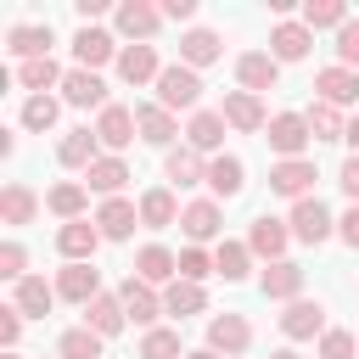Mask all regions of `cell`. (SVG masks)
Wrapping results in <instances>:
<instances>
[{
	"label": "cell",
	"instance_id": "ba28073f",
	"mask_svg": "<svg viewBox=\"0 0 359 359\" xmlns=\"http://www.w3.org/2000/svg\"><path fill=\"white\" fill-rule=\"evenodd\" d=\"M314 180H320L314 157H292V163H275V168H269V191H275V196H292V202L314 196Z\"/></svg>",
	"mask_w": 359,
	"mask_h": 359
},
{
	"label": "cell",
	"instance_id": "9f6ffc18",
	"mask_svg": "<svg viewBox=\"0 0 359 359\" xmlns=\"http://www.w3.org/2000/svg\"><path fill=\"white\" fill-rule=\"evenodd\" d=\"M269 359H303V353H297V348H275Z\"/></svg>",
	"mask_w": 359,
	"mask_h": 359
},
{
	"label": "cell",
	"instance_id": "b9f144b4",
	"mask_svg": "<svg viewBox=\"0 0 359 359\" xmlns=\"http://www.w3.org/2000/svg\"><path fill=\"white\" fill-rule=\"evenodd\" d=\"M309 129H314V140H342L348 135V123H342V107H331V101H309Z\"/></svg>",
	"mask_w": 359,
	"mask_h": 359
},
{
	"label": "cell",
	"instance_id": "60d3db41",
	"mask_svg": "<svg viewBox=\"0 0 359 359\" xmlns=\"http://www.w3.org/2000/svg\"><path fill=\"white\" fill-rule=\"evenodd\" d=\"M309 34H320V28H342L348 22V6L342 0H303V17H297Z\"/></svg>",
	"mask_w": 359,
	"mask_h": 359
},
{
	"label": "cell",
	"instance_id": "2e32d148",
	"mask_svg": "<svg viewBox=\"0 0 359 359\" xmlns=\"http://www.w3.org/2000/svg\"><path fill=\"white\" fill-rule=\"evenodd\" d=\"M135 135H140V129H135V107H118V101H112V107H101V112H95V140H101L112 157H118Z\"/></svg>",
	"mask_w": 359,
	"mask_h": 359
},
{
	"label": "cell",
	"instance_id": "9a60e30c",
	"mask_svg": "<svg viewBox=\"0 0 359 359\" xmlns=\"http://www.w3.org/2000/svg\"><path fill=\"white\" fill-rule=\"evenodd\" d=\"M112 67H118V79H123V84H135V90H140V84H157V79H163L157 45H123Z\"/></svg>",
	"mask_w": 359,
	"mask_h": 359
},
{
	"label": "cell",
	"instance_id": "d590c367",
	"mask_svg": "<svg viewBox=\"0 0 359 359\" xmlns=\"http://www.w3.org/2000/svg\"><path fill=\"white\" fill-rule=\"evenodd\" d=\"M84 325H90L95 337H118V331L129 325V314H123V297H118V292H101V297L84 309Z\"/></svg>",
	"mask_w": 359,
	"mask_h": 359
},
{
	"label": "cell",
	"instance_id": "1f68e13d",
	"mask_svg": "<svg viewBox=\"0 0 359 359\" xmlns=\"http://www.w3.org/2000/svg\"><path fill=\"white\" fill-rule=\"evenodd\" d=\"M45 208H50L62 224H73V219H84V208H90V185H84V180H62V185L45 191Z\"/></svg>",
	"mask_w": 359,
	"mask_h": 359
},
{
	"label": "cell",
	"instance_id": "d6a6232c",
	"mask_svg": "<svg viewBox=\"0 0 359 359\" xmlns=\"http://www.w3.org/2000/svg\"><path fill=\"white\" fill-rule=\"evenodd\" d=\"M180 202H174V191L168 185H151V191H140V224L146 230H168V224H180Z\"/></svg>",
	"mask_w": 359,
	"mask_h": 359
},
{
	"label": "cell",
	"instance_id": "7dc6e473",
	"mask_svg": "<svg viewBox=\"0 0 359 359\" xmlns=\"http://www.w3.org/2000/svg\"><path fill=\"white\" fill-rule=\"evenodd\" d=\"M0 275H6L11 286L28 275V247H22V241H0Z\"/></svg>",
	"mask_w": 359,
	"mask_h": 359
},
{
	"label": "cell",
	"instance_id": "681fc988",
	"mask_svg": "<svg viewBox=\"0 0 359 359\" xmlns=\"http://www.w3.org/2000/svg\"><path fill=\"white\" fill-rule=\"evenodd\" d=\"M17 337H22V314H17V303H6L0 309V342H6V353H17Z\"/></svg>",
	"mask_w": 359,
	"mask_h": 359
},
{
	"label": "cell",
	"instance_id": "4316f807",
	"mask_svg": "<svg viewBox=\"0 0 359 359\" xmlns=\"http://www.w3.org/2000/svg\"><path fill=\"white\" fill-rule=\"evenodd\" d=\"M309 45H314V34H309L303 22H292V17H280V22L269 28V56H275V62H303Z\"/></svg>",
	"mask_w": 359,
	"mask_h": 359
},
{
	"label": "cell",
	"instance_id": "5bb4252c",
	"mask_svg": "<svg viewBox=\"0 0 359 359\" xmlns=\"http://www.w3.org/2000/svg\"><path fill=\"white\" fill-rule=\"evenodd\" d=\"M50 45H56L50 22H11V28H6V50H11L17 62H39V56H50Z\"/></svg>",
	"mask_w": 359,
	"mask_h": 359
},
{
	"label": "cell",
	"instance_id": "83f0119b",
	"mask_svg": "<svg viewBox=\"0 0 359 359\" xmlns=\"http://www.w3.org/2000/svg\"><path fill=\"white\" fill-rule=\"evenodd\" d=\"M219 56H224V39H219L213 28H185V34H180V62H185V67L202 73V67H213Z\"/></svg>",
	"mask_w": 359,
	"mask_h": 359
},
{
	"label": "cell",
	"instance_id": "4fadbf2b",
	"mask_svg": "<svg viewBox=\"0 0 359 359\" xmlns=\"http://www.w3.org/2000/svg\"><path fill=\"white\" fill-rule=\"evenodd\" d=\"M56 297L90 309V303L101 297V269H95V264H62V269H56Z\"/></svg>",
	"mask_w": 359,
	"mask_h": 359
},
{
	"label": "cell",
	"instance_id": "c3c4849f",
	"mask_svg": "<svg viewBox=\"0 0 359 359\" xmlns=\"http://www.w3.org/2000/svg\"><path fill=\"white\" fill-rule=\"evenodd\" d=\"M359 353V337L353 331H325L320 337V359H353Z\"/></svg>",
	"mask_w": 359,
	"mask_h": 359
},
{
	"label": "cell",
	"instance_id": "6f0895ef",
	"mask_svg": "<svg viewBox=\"0 0 359 359\" xmlns=\"http://www.w3.org/2000/svg\"><path fill=\"white\" fill-rule=\"evenodd\" d=\"M6 359H22V353H6Z\"/></svg>",
	"mask_w": 359,
	"mask_h": 359
},
{
	"label": "cell",
	"instance_id": "816d5d0a",
	"mask_svg": "<svg viewBox=\"0 0 359 359\" xmlns=\"http://www.w3.org/2000/svg\"><path fill=\"white\" fill-rule=\"evenodd\" d=\"M337 236H342V241H348V247L359 252V202H353V208H348V213L337 219Z\"/></svg>",
	"mask_w": 359,
	"mask_h": 359
},
{
	"label": "cell",
	"instance_id": "f907efd6",
	"mask_svg": "<svg viewBox=\"0 0 359 359\" xmlns=\"http://www.w3.org/2000/svg\"><path fill=\"white\" fill-rule=\"evenodd\" d=\"M337 185L348 191V202H359V157L348 151V163H342V174H337Z\"/></svg>",
	"mask_w": 359,
	"mask_h": 359
},
{
	"label": "cell",
	"instance_id": "44dd1931",
	"mask_svg": "<svg viewBox=\"0 0 359 359\" xmlns=\"http://www.w3.org/2000/svg\"><path fill=\"white\" fill-rule=\"evenodd\" d=\"M118 297H123V314H129L135 325H146V331L157 325V314H163V292H157V286H146L140 275H129V280L118 286Z\"/></svg>",
	"mask_w": 359,
	"mask_h": 359
},
{
	"label": "cell",
	"instance_id": "f6af8a7d",
	"mask_svg": "<svg viewBox=\"0 0 359 359\" xmlns=\"http://www.w3.org/2000/svg\"><path fill=\"white\" fill-rule=\"evenodd\" d=\"M208 275H213V252L208 247H180V280H196L202 286Z\"/></svg>",
	"mask_w": 359,
	"mask_h": 359
},
{
	"label": "cell",
	"instance_id": "30bf717a",
	"mask_svg": "<svg viewBox=\"0 0 359 359\" xmlns=\"http://www.w3.org/2000/svg\"><path fill=\"white\" fill-rule=\"evenodd\" d=\"M236 84H241L247 95H264V90L280 84V62H275L269 50H241V56H236Z\"/></svg>",
	"mask_w": 359,
	"mask_h": 359
},
{
	"label": "cell",
	"instance_id": "f35d334b",
	"mask_svg": "<svg viewBox=\"0 0 359 359\" xmlns=\"http://www.w3.org/2000/svg\"><path fill=\"white\" fill-rule=\"evenodd\" d=\"M247 269H252V247H247V241H219V247H213V275L247 280Z\"/></svg>",
	"mask_w": 359,
	"mask_h": 359
},
{
	"label": "cell",
	"instance_id": "f546056e",
	"mask_svg": "<svg viewBox=\"0 0 359 359\" xmlns=\"http://www.w3.org/2000/svg\"><path fill=\"white\" fill-rule=\"evenodd\" d=\"M314 90H320V101H331V107H353V101H359V73L331 62V67L314 73Z\"/></svg>",
	"mask_w": 359,
	"mask_h": 359
},
{
	"label": "cell",
	"instance_id": "4dcf8cb0",
	"mask_svg": "<svg viewBox=\"0 0 359 359\" xmlns=\"http://www.w3.org/2000/svg\"><path fill=\"white\" fill-rule=\"evenodd\" d=\"M224 118L219 112H191V123H185V146L191 151H202V157H219V146H224Z\"/></svg>",
	"mask_w": 359,
	"mask_h": 359
},
{
	"label": "cell",
	"instance_id": "8992f818",
	"mask_svg": "<svg viewBox=\"0 0 359 359\" xmlns=\"http://www.w3.org/2000/svg\"><path fill=\"white\" fill-rule=\"evenodd\" d=\"M208 348L213 353H224V359H241L247 348H252V325H247V314H213L208 320Z\"/></svg>",
	"mask_w": 359,
	"mask_h": 359
},
{
	"label": "cell",
	"instance_id": "e575fe53",
	"mask_svg": "<svg viewBox=\"0 0 359 359\" xmlns=\"http://www.w3.org/2000/svg\"><path fill=\"white\" fill-rule=\"evenodd\" d=\"M0 219L11 224V230H22V224H34L39 219V196L22 185V180H11L6 191H0Z\"/></svg>",
	"mask_w": 359,
	"mask_h": 359
},
{
	"label": "cell",
	"instance_id": "ffe728a7",
	"mask_svg": "<svg viewBox=\"0 0 359 359\" xmlns=\"http://www.w3.org/2000/svg\"><path fill=\"white\" fill-rule=\"evenodd\" d=\"M258 292H264L269 303H297V297H303V264H292V258H280V264H264V275H258Z\"/></svg>",
	"mask_w": 359,
	"mask_h": 359
},
{
	"label": "cell",
	"instance_id": "db71d44e",
	"mask_svg": "<svg viewBox=\"0 0 359 359\" xmlns=\"http://www.w3.org/2000/svg\"><path fill=\"white\" fill-rule=\"evenodd\" d=\"M342 140H348V146H353V157H359V112L348 118V135H342Z\"/></svg>",
	"mask_w": 359,
	"mask_h": 359
},
{
	"label": "cell",
	"instance_id": "9c48e42d",
	"mask_svg": "<svg viewBox=\"0 0 359 359\" xmlns=\"http://www.w3.org/2000/svg\"><path fill=\"white\" fill-rule=\"evenodd\" d=\"M247 247H252V258L280 264V258H286V247H292V224H286V219L258 213V219H252V230H247Z\"/></svg>",
	"mask_w": 359,
	"mask_h": 359
},
{
	"label": "cell",
	"instance_id": "7c38bea8",
	"mask_svg": "<svg viewBox=\"0 0 359 359\" xmlns=\"http://www.w3.org/2000/svg\"><path fill=\"white\" fill-rule=\"evenodd\" d=\"M101 241H107V236H101V224H95V219H73V224H62V230H56V252H62L67 264H90Z\"/></svg>",
	"mask_w": 359,
	"mask_h": 359
},
{
	"label": "cell",
	"instance_id": "cb8c5ba5",
	"mask_svg": "<svg viewBox=\"0 0 359 359\" xmlns=\"http://www.w3.org/2000/svg\"><path fill=\"white\" fill-rule=\"evenodd\" d=\"M241 185H247V163H241L236 151H219V157H208V191H213V202H230V196H241Z\"/></svg>",
	"mask_w": 359,
	"mask_h": 359
},
{
	"label": "cell",
	"instance_id": "7402d4cb",
	"mask_svg": "<svg viewBox=\"0 0 359 359\" xmlns=\"http://www.w3.org/2000/svg\"><path fill=\"white\" fill-rule=\"evenodd\" d=\"M118 50H123V45H118L107 28H79V34H73V62L90 67V73L107 67V62H118Z\"/></svg>",
	"mask_w": 359,
	"mask_h": 359
},
{
	"label": "cell",
	"instance_id": "ac0fdd59",
	"mask_svg": "<svg viewBox=\"0 0 359 359\" xmlns=\"http://www.w3.org/2000/svg\"><path fill=\"white\" fill-rule=\"evenodd\" d=\"M163 180H168V185H180V191L208 185V157H202V151H191V146L180 140L174 151H163Z\"/></svg>",
	"mask_w": 359,
	"mask_h": 359
},
{
	"label": "cell",
	"instance_id": "d4e9b609",
	"mask_svg": "<svg viewBox=\"0 0 359 359\" xmlns=\"http://www.w3.org/2000/svg\"><path fill=\"white\" fill-rule=\"evenodd\" d=\"M95 224H101L107 241H129L135 224H140V202H129V196H107V202L95 208Z\"/></svg>",
	"mask_w": 359,
	"mask_h": 359
},
{
	"label": "cell",
	"instance_id": "836d02e7",
	"mask_svg": "<svg viewBox=\"0 0 359 359\" xmlns=\"http://www.w3.org/2000/svg\"><path fill=\"white\" fill-rule=\"evenodd\" d=\"M95 157H101L95 129H67V135L56 140V163H62V168H90Z\"/></svg>",
	"mask_w": 359,
	"mask_h": 359
},
{
	"label": "cell",
	"instance_id": "ee69618b",
	"mask_svg": "<svg viewBox=\"0 0 359 359\" xmlns=\"http://www.w3.org/2000/svg\"><path fill=\"white\" fill-rule=\"evenodd\" d=\"M56 118H62V101L56 95H28L22 101V129L45 135V129H56Z\"/></svg>",
	"mask_w": 359,
	"mask_h": 359
},
{
	"label": "cell",
	"instance_id": "603a6c76",
	"mask_svg": "<svg viewBox=\"0 0 359 359\" xmlns=\"http://www.w3.org/2000/svg\"><path fill=\"white\" fill-rule=\"evenodd\" d=\"M62 101L67 107H112L107 101V79L101 73H90V67H67V79H62Z\"/></svg>",
	"mask_w": 359,
	"mask_h": 359
},
{
	"label": "cell",
	"instance_id": "8d00e7d4",
	"mask_svg": "<svg viewBox=\"0 0 359 359\" xmlns=\"http://www.w3.org/2000/svg\"><path fill=\"white\" fill-rule=\"evenodd\" d=\"M202 309H208V286H196V280H174V286H163V314L191 320V314H202Z\"/></svg>",
	"mask_w": 359,
	"mask_h": 359
},
{
	"label": "cell",
	"instance_id": "680465c9",
	"mask_svg": "<svg viewBox=\"0 0 359 359\" xmlns=\"http://www.w3.org/2000/svg\"><path fill=\"white\" fill-rule=\"evenodd\" d=\"M353 337H359V331H353Z\"/></svg>",
	"mask_w": 359,
	"mask_h": 359
},
{
	"label": "cell",
	"instance_id": "6da1fadb",
	"mask_svg": "<svg viewBox=\"0 0 359 359\" xmlns=\"http://www.w3.org/2000/svg\"><path fill=\"white\" fill-rule=\"evenodd\" d=\"M196 101H202V73L185 67V62H168L163 79H157V107H168V112H196Z\"/></svg>",
	"mask_w": 359,
	"mask_h": 359
},
{
	"label": "cell",
	"instance_id": "52a82bcc",
	"mask_svg": "<svg viewBox=\"0 0 359 359\" xmlns=\"http://www.w3.org/2000/svg\"><path fill=\"white\" fill-rule=\"evenodd\" d=\"M219 118H224L236 135H258V129H269L264 95H247V90H224V107H219Z\"/></svg>",
	"mask_w": 359,
	"mask_h": 359
},
{
	"label": "cell",
	"instance_id": "74e56055",
	"mask_svg": "<svg viewBox=\"0 0 359 359\" xmlns=\"http://www.w3.org/2000/svg\"><path fill=\"white\" fill-rule=\"evenodd\" d=\"M62 67H56V56H39V62H22L17 67V84L28 90V95H50V90H62Z\"/></svg>",
	"mask_w": 359,
	"mask_h": 359
},
{
	"label": "cell",
	"instance_id": "8fae6325",
	"mask_svg": "<svg viewBox=\"0 0 359 359\" xmlns=\"http://www.w3.org/2000/svg\"><path fill=\"white\" fill-rule=\"evenodd\" d=\"M180 230L191 236V247H202V241H219V230H224V208H219L213 196H196V202H185V213H180Z\"/></svg>",
	"mask_w": 359,
	"mask_h": 359
},
{
	"label": "cell",
	"instance_id": "ab89813d",
	"mask_svg": "<svg viewBox=\"0 0 359 359\" xmlns=\"http://www.w3.org/2000/svg\"><path fill=\"white\" fill-rule=\"evenodd\" d=\"M191 348L180 342V331L174 325H151L146 337H140V359H185Z\"/></svg>",
	"mask_w": 359,
	"mask_h": 359
},
{
	"label": "cell",
	"instance_id": "3957f363",
	"mask_svg": "<svg viewBox=\"0 0 359 359\" xmlns=\"http://www.w3.org/2000/svg\"><path fill=\"white\" fill-rule=\"evenodd\" d=\"M264 140H269V151H280V163H292V157H303V151H309L314 129H309V118H303V112H275V118H269V129H264Z\"/></svg>",
	"mask_w": 359,
	"mask_h": 359
},
{
	"label": "cell",
	"instance_id": "e0dca14e",
	"mask_svg": "<svg viewBox=\"0 0 359 359\" xmlns=\"http://www.w3.org/2000/svg\"><path fill=\"white\" fill-rule=\"evenodd\" d=\"M135 129H140V140H146V146H163V151H174L180 118H174L168 107H157V101H140V107H135Z\"/></svg>",
	"mask_w": 359,
	"mask_h": 359
},
{
	"label": "cell",
	"instance_id": "277c9868",
	"mask_svg": "<svg viewBox=\"0 0 359 359\" xmlns=\"http://www.w3.org/2000/svg\"><path fill=\"white\" fill-rule=\"evenodd\" d=\"M292 241H303V247H320L325 236H337V219H331V208L320 202V196H303V202H292Z\"/></svg>",
	"mask_w": 359,
	"mask_h": 359
},
{
	"label": "cell",
	"instance_id": "f1b7e54d",
	"mask_svg": "<svg viewBox=\"0 0 359 359\" xmlns=\"http://www.w3.org/2000/svg\"><path fill=\"white\" fill-rule=\"evenodd\" d=\"M135 174H129V163L123 157H112V151H101L90 168H84V185L90 191H101V196H123V185H129Z\"/></svg>",
	"mask_w": 359,
	"mask_h": 359
},
{
	"label": "cell",
	"instance_id": "11a10c76",
	"mask_svg": "<svg viewBox=\"0 0 359 359\" xmlns=\"http://www.w3.org/2000/svg\"><path fill=\"white\" fill-rule=\"evenodd\" d=\"M185 359H219V353H213V348H191Z\"/></svg>",
	"mask_w": 359,
	"mask_h": 359
},
{
	"label": "cell",
	"instance_id": "7bdbcfd3",
	"mask_svg": "<svg viewBox=\"0 0 359 359\" xmlns=\"http://www.w3.org/2000/svg\"><path fill=\"white\" fill-rule=\"evenodd\" d=\"M101 342H107V337H95L90 325H73V331H62L56 359H101Z\"/></svg>",
	"mask_w": 359,
	"mask_h": 359
},
{
	"label": "cell",
	"instance_id": "5b68a950",
	"mask_svg": "<svg viewBox=\"0 0 359 359\" xmlns=\"http://www.w3.org/2000/svg\"><path fill=\"white\" fill-rule=\"evenodd\" d=\"M275 320H280V337H286V342H314V337L331 331L320 297H297V303H286V314H275Z\"/></svg>",
	"mask_w": 359,
	"mask_h": 359
},
{
	"label": "cell",
	"instance_id": "7a4b0ae2",
	"mask_svg": "<svg viewBox=\"0 0 359 359\" xmlns=\"http://www.w3.org/2000/svg\"><path fill=\"white\" fill-rule=\"evenodd\" d=\"M112 28L123 39H135V45H151L157 28H163V6H151V0H118L112 6Z\"/></svg>",
	"mask_w": 359,
	"mask_h": 359
},
{
	"label": "cell",
	"instance_id": "bcb514c9",
	"mask_svg": "<svg viewBox=\"0 0 359 359\" xmlns=\"http://www.w3.org/2000/svg\"><path fill=\"white\" fill-rule=\"evenodd\" d=\"M337 67H353L359 73V17H348L337 28Z\"/></svg>",
	"mask_w": 359,
	"mask_h": 359
},
{
	"label": "cell",
	"instance_id": "f5cc1de1",
	"mask_svg": "<svg viewBox=\"0 0 359 359\" xmlns=\"http://www.w3.org/2000/svg\"><path fill=\"white\" fill-rule=\"evenodd\" d=\"M196 17V0H163V22H191Z\"/></svg>",
	"mask_w": 359,
	"mask_h": 359
},
{
	"label": "cell",
	"instance_id": "484cf974",
	"mask_svg": "<svg viewBox=\"0 0 359 359\" xmlns=\"http://www.w3.org/2000/svg\"><path fill=\"white\" fill-rule=\"evenodd\" d=\"M11 303H17L22 320H45V314L56 309V286H45V275H22V280L11 286Z\"/></svg>",
	"mask_w": 359,
	"mask_h": 359
},
{
	"label": "cell",
	"instance_id": "d6986e66",
	"mask_svg": "<svg viewBox=\"0 0 359 359\" xmlns=\"http://www.w3.org/2000/svg\"><path fill=\"white\" fill-rule=\"evenodd\" d=\"M135 275H140L146 286H174V280H180V252H168L163 241H146V247L135 252Z\"/></svg>",
	"mask_w": 359,
	"mask_h": 359
}]
</instances>
